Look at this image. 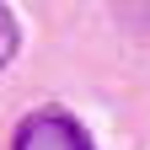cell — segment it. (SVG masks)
Wrapping results in <instances>:
<instances>
[{"label": "cell", "instance_id": "6da1fadb", "mask_svg": "<svg viewBox=\"0 0 150 150\" xmlns=\"http://www.w3.org/2000/svg\"><path fill=\"white\" fill-rule=\"evenodd\" d=\"M11 150H97L81 118L64 107H32L11 134Z\"/></svg>", "mask_w": 150, "mask_h": 150}, {"label": "cell", "instance_id": "7a4b0ae2", "mask_svg": "<svg viewBox=\"0 0 150 150\" xmlns=\"http://www.w3.org/2000/svg\"><path fill=\"white\" fill-rule=\"evenodd\" d=\"M16 48H22V22H16V11L0 0V70L16 59Z\"/></svg>", "mask_w": 150, "mask_h": 150}]
</instances>
